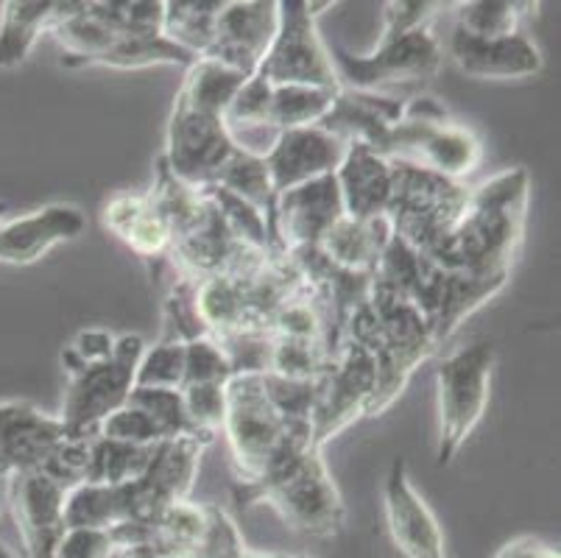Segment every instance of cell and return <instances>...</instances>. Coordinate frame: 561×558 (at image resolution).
Listing matches in <instances>:
<instances>
[{
	"label": "cell",
	"instance_id": "obj_1",
	"mask_svg": "<svg viewBox=\"0 0 561 558\" xmlns=\"http://www.w3.org/2000/svg\"><path fill=\"white\" fill-rule=\"evenodd\" d=\"M530 202V173L523 166L506 168L469 187V204L450 238L431 260L445 271L478 276H512L525 238Z\"/></svg>",
	"mask_w": 561,
	"mask_h": 558
},
{
	"label": "cell",
	"instance_id": "obj_2",
	"mask_svg": "<svg viewBox=\"0 0 561 558\" xmlns=\"http://www.w3.org/2000/svg\"><path fill=\"white\" fill-rule=\"evenodd\" d=\"M210 436H185L162 442L140 478L117 486L81 483L68 491L65 522L68 528H121L140 525L168 509L171 503L191 498L193 480L202 467L204 449Z\"/></svg>",
	"mask_w": 561,
	"mask_h": 558
},
{
	"label": "cell",
	"instance_id": "obj_3",
	"mask_svg": "<svg viewBox=\"0 0 561 558\" xmlns=\"http://www.w3.org/2000/svg\"><path fill=\"white\" fill-rule=\"evenodd\" d=\"M344 341H355L375 357L377 391L369 406V417L389 411L408 388L416 368L438 350L433 341L431 321L391 291L371 280V296L346 321Z\"/></svg>",
	"mask_w": 561,
	"mask_h": 558
},
{
	"label": "cell",
	"instance_id": "obj_4",
	"mask_svg": "<svg viewBox=\"0 0 561 558\" xmlns=\"http://www.w3.org/2000/svg\"><path fill=\"white\" fill-rule=\"evenodd\" d=\"M227 436L238 483L268 478L313 447V433L294 430L265 394L263 375H234L227 383Z\"/></svg>",
	"mask_w": 561,
	"mask_h": 558
},
{
	"label": "cell",
	"instance_id": "obj_5",
	"mask_svg": "<svg viewBox=\"0 0 561 558\" xmlns=\"http://www.w3.org/2000/svg\"><path fill=\"white\" fill-rule=\"evenodd\" d=\"M234 500L243 509L268 503L290 531L316 539H330L344 531L346 509L339 486L330 475L321 449L310 447L268 478L234 483Z\"/></svg>",
	"mask_w": 561,
	"mask_h": 558
},
{
	"label": "cell",
	"instance_id": "obj_6",
	"mask_svg": "<svg viewBox=\"0 0 561 558\" xmlns=\"http://www.w3.org/2000/svg\"><path fill=\"white\" fill-rule=\"evenodd\" d=\"M382 157L463 182L483 160V143L472 126L456 121L438 99L422 92L405 99V112L380 146Z\"/></svg>",
	"mask_w": 561,
	"mask_h": 558
},
{
	"label": "cell",
	"instance_id": "obj_7",
	"mask_svg": "<svg viewBox=\"0 0 561 558\" xmlns=\"http://www.w3.org/2000/svg\"><path fill=\"white\" fill-rule=\"evenodd\" d=\"M497 363V350L489 341L461 346L436 368V464L450 467L458 449L463 447L492 397V375Z\"/></svg>",
	"mask_w": 561,
	"mask_h": 558
},
{
	"label": "cell",
	"instance_id": "obj_8",
	"mask_svg": "<svg viewBox=\"0 0 561 558\" xmlns=\"http://www.w3.org/2000/svg\"><path fill=\"white\" fill-rule=\"evenodd\" d=\"M330 59H333L341 87L382 92L389 87L425 84L442 68L445 48L431 31V25H420V29L382 25V37L371 54L355 56L335 45L330 48Z\"/></svg>",
	"mask_w": 561,
	"mask_h": 558
},
{
	"label": "cell",
	"instance_id": "obj_9",
	"mask_svg": "<svg viewBox=\"0 0 561 558\" xmlns=\"http://www.w3.org/2000/svg\"><path fill=\"white\" fill-rule=\"evenodd\" d=\"M394 193L389 204L391 229L408 246L431 258L453 235L469 204V187L456 179L394 162Z\"/></svg>",
	"mask_w": 561,
	"mask_h": 558
},
{
	"label": "cell",
	"instance_id": "obj_10",
	"mask_svg": "<svg viewBox=\"0 0 561 558\" xmlns=\"http://www.w3.org/2000/svg\"><path fill=\"white\" fill-rule=\"evenodd\" d=\"M142 350H146L142 338L126 332V335H117L115 352L106 361L90 363L68 377V391H65L62 413H59L68 436L95 439L104 419L126 406L135 388Z\"/></svg>",
	"mask_w": 561,
	"mask_h": 558
},
{
	"label": "cell",
	"instance_id": "obj_11",
	"mask_svg": "<svg viewBox=\"0 0 561 558\" xmlns=\"http://www.w3.org/2000/svg\"><path fill=\"white\" fill-rule=\"evenodd\" d=\"M279 25L268 54L260 61L257 76L268 84H299L339 90L330 48L319 37L316 18H310L308 0H279Z\"/></svg>",
	"mask_w": 561,
	"mask_h": 558
},
{
	"label": "cell",
	"instance_id": "obj_12",
	"mask_svg": "<svg viewBox=\"0 0 561 558\" xmlns=\"http://www.w3.org/2000/svg\"><path fill=\"white\" fill-rule=\"evenodd\" d=\"M377 391L375 357L355 341H344L328 375L319 377L313 408V447L321 449L350 424L369 417Z\"/></svg>",
	"mask_w": 561,
	"mask_h": 558
},
{
	"label": "cell",
	"instance_id": "obj_13",
	"mask_svg": "<svg viewBox=\"0 0 561 558\" xmlns=\"http://www.w3.org/2000/svg\"><path fill=\"white\" fill-rule=\"evenodd\" d=\"M234 148L238 146L229 137L224 117L207 115L173 99L162 160L180 182L191 184L196 191L213 184Z\"/></svg>",
	"mask_w": 561,
	"mask_h": 558
},
{
	"label": "cell",
	"instance_id": "obj_14",
	"mask_svg": "<svg viewBox=\"0 0 561 558\" xmlns=\"http://www.w3.org/2000/svg\"><path fill=\"white\" fill-rule=\"evenodd\" d=\"M341 215L346 213L335 173L277 193L272 224H268L274 252L285 254V258H297L310 249H319L324 235L333 229Z\"/></svg>",
	"mask_w": 561,
	"mask_h": 558
},
{
	"label": "cell",
	"instance_id": "obj_15",
	"mask_svg": "<svg viewBox=\"0 0 561 558\" xmlns=\"http://www.w3.org/2000/svg\"><path fill=\"white\" fill-rule=\"evenodd\" d=\"M7 486L25 556L50 558L68 531L65 505H68L70 489L48 472H18L7 478Z\"/></svg>",
	"mask_w": 561,
	"mask_h": 558
},
{
	"label": "cell",
	"instance_id": "obj_16",
	"mask_svg": "<svg viewBox=\"0 0 561 558\" xmlns=\"http://www.w3.org/2000/svg\"><path fill=\"white\" fill-rule=\"evenodd\" d=\"M277 25L279 9L274 0H224L216 39L210 54L202 59H216L252 79L260 70L263 56L272 48Z\"/></svg>",
	"mask_w": 561,
	"mask_h": 558
},
{
	"label": "cell",
	"instance_id": "obj_17",
	"mask_svg": "<svg viewBox=\"0 0 561 558\" xmlns=\"http://www.w3.org/2000/svg\"><path fill=\"white\" fill-rule=\"evenodd\" d=\"M68 439L59 417L43 413L20 399L0 402V478L45 472Z\"/></svg>",
	"mask_w": 561,
	"mask_h": 558
},
{
	"label": "cell",
	"instance_id": "obj_18",
	"mask_svg": "<svg viewBox=\"0 0 561 558\" xmlns=\"http://www.w3.org/2000/svg\"><path fill=\"white\" fill-rule=\"evenodd\" d=\"M382 511L391 542L405 558H450L445 531L431 505L413 489L405 458H394L382 480Z\"/></svg>",
	"mask_w": 561,
	"mask_h": 558
},
{
	"label": "cell",
	"instance_id": "obj_19",
	"mask_svg": "<svg viewBox=\"0 0 561 558\" xmlns=\"http://www.w3.org/2000/svg\"><path fill=\"white\" fill-rule=\"evenodd\" d=\"M447 54L461 73L483 81L530 79L545 65L539 45L523 29L506 37H472L453 25Z\"/></svg>",
	"mask_w": 561,
	"mask_h": 558
},
{
	"label": "cell",
	"instance_id": "obj_20",
	"mask_svg": "<svg viewBox=\"0 0 561 558\" xmlns=\"http://www.w3.org/2000/svg\"><path fill=\"white\" fill-rule=\"evenodd\" d=\"M346 148L341 137L330 135L328 129L316 126H299V129L279 132L272 148L265 151V168L272 176L274 193H285L297 184L313 182V179L330 176L344 162Z\"/></svg>",
	"mask_w": 561,
	"mask_h": 558
},
{
	"label": "cell",
	"instance_id": "obj_21",
	"mask_svg": "<svg viewBox=\"0 0 561 558\" xmlns=\"http://www.w3.org/2000/svg\"><path fill=\"white\" fill-rule=\"evenodd\" d=\"M87 215L73 204H45L0 227V263L32 265L59 243L81 238Z\"/></svg>",
	"mask_w": 561,
	"mask_h": 558
},
{
	"label": "cell",
	"instance_id": "obj_22",
	"mask_svg": "<svg viewBox=\"0 0 561 558\" xmlns=\"http://www.w3.org/2000/svg\"><path fill=\"white\" fill-rule=\"evenodd\" d=\"M405 112V99H394L386 92H360L339 87L333 106L321 117V129L341 137L344 143H364L380 151L382 140Z\"/></svg>",
	"mask_w": 561,
	"mask_h": 558
},
{
	"label": "cell",
	"instance_id": "obj_23",
	"mask_svg": "<svg viewBox=\"0 0 561 558\" xmlns=\"http://www.w3.org/2000/svg\"><path fill=\"white\" fill-rule=\"evenodd\" d=\"M397 166L364 143H350L344 162L335 171L344 213L352 218H377L389 213Z\"/></svg>",
	"mask_w": 561,
	"mask_h": 558
},
{
	"label": "cell",
	"instance_id": "obj_24",
	"mask_svg": "<svg viewBox=\"0 0 561 558\" xmlns=\"http://www.w3.org/2000/svg\"><path fill=\"white\" fill-rule=\"evenodd\" d=\"M101 224L142 260H165L171 254V229L146 193H117L101 209Z\"/></svg>",
	"mask_w": 561,
	"mask_h": 558
},
{
	"label": "cell",
	"instance_id": "obj_25",
	"mask_svg": "<svg viewBox=\"0 0 561 558\" xmlns=\"http://www.w3.org/2000/svg\"><path fill=\"white\" fill-rule=\"evenodd\" d=\"M79 9L73 0H7L0 3V70L20 68L56 23Z\"/></svg>",
	"mask_w": 561,
	"mask_h": 558
},
{
	"label": "cell",
	"instance_id": "obj_26",
	"mask_svg": "<svg viewBox=\"0 0 561 558\" xmlns=\"http://www.w3.org/2000/svg\"><path fill=\"white\" fill-rule=\"evenodd\" d=\"M391 235L394 229H391L389 215H377V218L341 215L319 243V252L339 269L355 271V274H375Z\"/></svg>",
	"mask_w": 561,
	"mask_h": 558
},
{
	"label": "cell",
	"instance_id": "obj_27",
	"mask_svg": "<svg viewBox=\"0 0 561 558\" xmlns=\"http://www.w3.org/2000/svg\"><path fill=\"white\" fill-rule=\"evenodd\" d=\"M508 280L512 276H478L467 274V271H447L442 299H438L436 314L431 319L436 346H445L469 316L481 310L489 299H494L500 291L506 288Z\"/></svg>",
	"mask_w": 561,
	"mask_h": 558
},
{
	"label": "cell",
	"instance_id": "obj_28",
	"mask_svg": "<svg viewBox=\"0 0 561 558\" xmlns=\"http://www.w3.org/2000/svg\"><path fill=\"white\" fill-rule=\"evenodd\" d=\"M221 7L224 0H168L162 14V37L193 59H202L213 48Z\"/></svg>",
	"mask_w": 561,
	"mask_h": 558
},
{
	"label": "cell",
	"instance_id": "obj_29",
	"mask_svg": "<svg viewBox=\"0 0 561 558\" xmlns=\"http://www.w3.org/2000/svg\"><path fill=\"white\" fill-rule=\"evenodd\" d=\"M247 81V76L227 68L221 61L196 59L187 68L185 81H182L180 92H176V101L198 112H207V115L224 117V112L229 110V104H232L234 95L241 92Z\"/></svg>",
	"mask_w": 561,
	"mask_h": 558
},
{
	"label": "cell",
	"instance_id": "obj_30",
	"mask_svg": "<svg viewBox=\"0 0 561 558\" xmlns=\"http://www.w3.org/2000/svg\"><path fill=\"white\" fill-rule=\"evenodd\" d=\"M339 90H321V87L299 84H272L268 90V106H265V126L279 132L299 129V126H316L328 115Z\"/></svg>",
	"mask_w": 561,
	"mask_h": 558
},
{
	"label": "cell",
	"instance_id": "obj_31",
	"mask_svg": "<svg viewBox=\"0 0 561 558\" xmlns=\"http://www.w3.org/2000/svg\"><path fill=\"white\" fill-rule=\"evenodd\" d=\"M157 449H160V444H126L95 436L93 444H90V464H87L84 483H129L154 464Z\"/></svg>",
	"mask_w": 561,
	"mask_h": 558
},
{
	"label": "cell",
	"instance_id": "obj_32",
	"mask_svg": "<svg viewBox=\"0 0 561 558\" xmlns=\"http://www.w3.org/2000/svg\"><path fill=\"white\" fill-rule=\"evenodd\" d=\"M213 184H218V187L229 191L232 196L252 204V207L260 209V213L268 218V224H272V209L277 193H274L272 176H268V168H265L263 157L234 148V151L229 153V160L221 166V171L216 173Z\"/></svg>",
	"mask_w": 561,
	"mask_h": 558
},
{
	"label": "cell",
	"instance_id": "obj_33",
	"mask_svg": "<svg viewBox=\"0 0 561 558\" xmlns=\"http://www.w3.org/2000/svg\"><path fill=\"white\" fill-rule=\"evenodd\" d=\"M456 29L472 37H506L519 31L523 18L539 12V3H517V0H469L456 3Z\"/></svg>",
	"mask_w": 561,
	"mask_h": 558
},
{
	"label": "cell",
	"instance_id": "obj_34",
	"mask_svg": "<svg viewBox=\"0 0 561 558\" xmlns=\"http://www.w3.org/2000/svg\"><path fill=\"white\" fill-rule=\"evenodd\" d=\"M335 352L324 341L310 338H274L272 346V375L285 380H319L333 366Z\"/></svg>",
	"mask_w": 561,
	"mask_h": 558
},
{
	"label": "cell",
	"instance_id": "obj_35",
	"mask_svg": "<svg viewBox=\"0 0 561 558\" xmlns=\"http://www.w3.org/2000/svg\"><path fill=\"white\" fill-rule=\"evenodd\" d=\"M126 402L140 408V411H146L151 419H154L162 442H173V439H185V436H207V433L193 428L180 388H137L135 386Z\"/></svg>",
	"mask_w": 561,
	"mask_h": 558
},
{
	"label": "cell",
	"instance_id": "obj_36",
	"mask_svg": "<svg viewBox=\"0 0 561 558\" xmlns=\"http://www.w3.org/2000/svg\"><path fill=\"white\" fill-rule=\"evenodd\" d=\"M90 12L121 37H160L162 0H99L90 3Z\"/></svg>",
	"mask_w": 561,
	"mask_h": 558
},
{
	"label": "cell",
	"instance_id": "obj_37",
	"mask_svg": "<svg viewBox=\"0 0 561 558\" xmlns=\"http://www.w3.org/2000/svg\"><path fill=\"white\" fill-rule=\"evenodd\" d=\"M185 383V341L165 338L151 350H142L137 363V388H182Z\"/></svg>",
	"mask_w": 561,
	"mask_h": 558
},
{
	"label": "cell",
	"instance_id": "obj_38",
	"mask_svg": "<svg viewBox=\"0 0 561 558\" xmlns=\"http://www.w3.org/2000/svg\"><path fill=\"white\" fill-rule=\"evenodd\" d=\"M180 391L193 428L207 436H218L224 413H227V383H191V386H182Z\"/></svg>",
	"mask_w": 561,
	"mask_h": 558
},
{
	"label": "cell",
	"instance_id": "obj_39",
	"mask_svg": "<svg viewBox=\"0 0 561 558\" xmlns=\"http://www.w3.org/2000/svg\"><path fill=\"white\" fill-rule=\"evenodd\" d=\"M232 377L234 375H232V366H229V357L224 355L218 341H213L210 335L187 341L185 383H182V386H191V383H229Z\"/></svg>",
	"mask_w": 561,
	"mask_h": 558
},
{
	"label": "cell",
	"instance_id": "obj_40",
	"mask_svg": "<svg viewBox=\"0 0 561 558\" xmlns=\"http://www.w3.org/2000/svg\"><path fill=\"white\" fill-rule=\"evenodd\" d=\"M99 436L126 444H162V436L160 430H157L154 419L146 411H140V408L129 406V402L104 419Z\"/></svg>",
	"mask_w": 561,
	"mask_h": 558
},
{
	"label": "cell",
	"instance_id": "obj_41",
	"mask_svg": "<svg viewBox=\"0 0 561 558\" xmlns=\"http://www.w3.org/2000/svg\"><path fill=\"white\" fill-rule=\"evenodd\" d=\"M243 550H247V542L232 516L218 505H210V525L193 558H238Z\"/></svg>",
	"mask_w": 561,
	"mask_h": 558
},
{
	"label": "cell",
	"instance_id": "obj_42",
	"mask_svg": "<svg viewBox=\"0 0 561 558\" xmlns=\"http://www.w3.org/2000/svg\"><path fill=\"white\" fill-rule=\"evenodd\" d=\"M115 553L110 528H68L50 558H115Z\"/></svg>",
	"mask_w": 561,
	"mask_h": 558
},
{
	"label": "cell",
	"instance_id": "obj_43",
	"mask_svg": "<svg viewBox=\"0 0 561 558\" xmlns=\"http://www.w3.org/2000/svg\"><path fill=\"white\" fill-rule=\"evenodd\" d=\"M115 344L117 335H112L110 330H81L62 352V366L68 377L76 375L79 368L90 366V363L106 361L115 352Z\"/></svg>",
	"mask_w": 561,
	"mask_h": 558
},
{
	"label": "cell",
	"instance_id": "obj_44",
	"mask_svg": "<svg viewBox=\"0 0 561 558\" xmlns=\"http://www.w3.org/2000/svg\"><path fill=\"white\" fill-rule=\"evenodd\" d=\"M494 558H561L559 550L550 545H545L537 536H517V539H508L506 545L494 553Z\"/></svg>",
	"mask_w": 561,
	"mask_h": 558
},
{
	"label": "cell",
	"instance_id": "obj_45",
	"mask_svg": "<svg viewBox=\"0 0 561 558\" xmlns=\"http://www.w3.org/2000/svg\"><path fill=\"white\" fill-rule=\"evenodd\" d=\"M238 558H290V556H279V553H254L247 547V550H243Z\"/></svg>",
	"mask_w": 561,
	"mask_h": 558
},
{
	"label": "cell",
	"instance_id": "obj_46",
	"mask_svg": "<svg viewBox=\"0 0 561 558\" xmlns=\"http://www.w3.org/2000/svg\"><path fill=\"white\" fill-rule=\"evenodd\" d=\"M0 558H18V556H14L7 545H0Z\"/></svg>",
	"mask_w": 561,
	"mask_h": 558
},
{
	"label": "cell",
	"instance_id": "obj_47",
	"mask_svg": "<svg viewBox=\"0 0 561 558\" xmlns=\"http://www.w3.org/2000/svg\"><path fill=\"white\" fill-rule=\"evenodd\" d=\"M3 209H7V207H3V204H0V227H3Z\"/></svg>",
	"mask_w": 561,
	"mask_h": 558
},
{
	"label": "cell",
	"instance_id": "obj_48",
	"mask_svg": "<svg viewBox=\"0 0 561 558\" xmlns=\"http://www.w3.org/2000/svg\"><path fill=\"white\" fill-rule=\"evenodd\" d=\"M290 558H310V556H297V553H290Z\"/></svg>",
	"mask_w": 561,
	"mask_h": 558
}]
</instances>
